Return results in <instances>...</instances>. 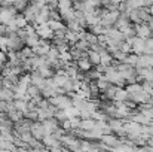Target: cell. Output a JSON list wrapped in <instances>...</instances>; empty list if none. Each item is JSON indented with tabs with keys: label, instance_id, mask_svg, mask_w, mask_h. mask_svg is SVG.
Wrapping results in <instances>:
<instances>
[{
	"label": "cell",
	"instance_id": "cell-14",
	"mask_svg": "<svg viewBox=\"0 0 153 152\" xmlns=\"http://www.w3.org/2000/svg\"><path fill=\"white\" fill-rule=\"evenodd\" d=\"M48 25L55 31V30L64 28V27H65V22H62V19H49V21H48Z\"/></svg>",
	"mask_w": 153,
	"mask_h": 152
},
{
	"label": "cell",
	"instance_id": "cell-1",
	"mask_svg": "<svg viewBox=\"0 0 153 152\" xmlns=\"http://www.w3.org/2000/svg\"><path fill=\"white\" fill-rule=\"evenodd\" d=\"M128 42L132 45V52H135V54H138V55L144 54L146 39H143V37H140V36H135V37H132L131 40H128Z\"/></svg>",
	"mask_w": 153,
	"mask_h": 152
},
{
	"label": "cell",
	"instance_id": "cell-5",
	"mask_svg": "<svg viewBox=\"0 0 153 152\" xmlns=\"http://www.w3.org/2000/svg\"><path fill=\"white\" fill-rule=\"evenodd\" d=\"M135 28H137V36L143 37V39H147L153 34L152 28L149 27L147 22H140V24H135Z\"/></svg>",
	"mask_w": 153,
	"mask_h": 152
},
{
	"label": "cell",
	"instance_id": "cell-11",
	"mask_svg": "<svg viewBox=\"0 0 153 152\" xmlns=\"http://www.w3.org/2000/svg\"><path fill=\"white\" fill-rule=\"evenodd\" d=\"M100 55H101V64L104 66H108V64H111V61H113V55H111V52L107 49H102L100 52Z\"/></svg>",
	"mask_w": 153,
	"mask_h": 152
},
{
	"label": "cell",
	"instance_id": "cell-4",
	"mask_svg": "<svg viewBox=\"0 0 153 152\" xmlns=\"http://www.w3.org/2000/svg\"><path fill=\"white\" fill-rule=\"evenodd\" d=\"M31 134L36 139H39V140H42L46 136V131H45V127H43L42 121H34L33 122V125H31Z\"/></svg>",
	"mask_w": 153,
	"mask_h": 152
},
{
	"label": "cell",
	"instance_id": "cell-20",
	"mask_svg": "<svg viewBox=\"0 0 153 152\" xmlns=\"http://www.w3.org/2000/svg\"><path fill=\"white\" fill-rule=\"evenodd\" d=\"M27 94H28V96H30V97L33 99V97H36L37 94H40V88L31 84V85H30V87L27 88Z\"/></svg>",
	"mask_w": 153,
	"mask_h": 152
},
{
	"label": "cell",
	"instance_id": "cell-7",
	"mask_svg": "<svg viewBox=\"0 0 153 152\" xmlns=\"http://www.w3.org/2000/svg\"><path fill=\"white\" fill-rule=\"evenodd\" d=\"M76 66H77V69H79L80 72H88V70L92 67V64H91V61H89L88 57H83V58L77 60V61H76Z\"/></svg>",
	"mask_w": 153,
	"mask_h": 152
},
{
	"label": "cell",
	"instance_id": "cell-25",
	"mask_svg": "<svg viewBox=\"0 0 153 152\" xmlns=\"http://www.w3.org/2000/svg\"><path fill=\"white\" fill-rule=\"evenodd\" d=\"M100 1H101V6H104V7H107L111 3V0H100Z\"/></svg>",
	"mask_w": 153,
	"mask_h": 152
},
{
	"label": "cell",
	"instance_id": "cell-10",
	"mask_svg": "<svg viewBox=\"0 0 153 152\" xmlns=\"http://www.w3.org/2000/svg\"><path fill=\"white\" fill-rule=\"evenodd\" d=\"M88 58H89V61H91L92 66H97V64L101 63V55L97 51H92V49L88 51Z\"/></svg>",
	"mask_w": 153,
	"mask_h": 152
},
{
	"label": "cell",
	"instance_id": "cell-6",
	"mask_svg": "<svg viewBox=\"0 0 153 152\" xmlns=\"http://www.w3.org/2000/svg\"><path fill=\"white\" fill-rule=\"evenodd\" d=\"M97 125V121L95 119H91V118H85V119H80V124L77 128H82V130H86V131H92Z\"/></svg>",
	"mask_w": 153,
	"mask_h": 152
},
{
	"label": "cell",
	"instance_id": "cell-9",
	"mask_svg": "<svg viewBox=\"0 0 153 152\" xmlns=\"http://www.w3.org/2000/svg\"><path fill=\"white\" fill-rule=\"evenodd\" d=\"M128 99H129V93L126 91V88L119 87V88H117V91H116L114 100H116V101H126Z\"/></svg>",
	"mask_w": 153,
	"mask_h": 152
},
{
	"label": "cell",
	"instance_id": "cell-15",
	"mask_svg": "<svg viewBox=\"0 0 153 152\" xmlns=\"http://www.w3.org/2000/svg\"><path fill=\"white\" fill-rule=\"evenodd\" d=\"M73 46V45H71ZM89 46H91V43L86 40V39H79L76 43H74V48H77V49L80 51H89Z\"/></svg>",
	"mask_w": 153,
	"mask_h": 152
},
{
	"label": "cell",
	"instance_id": "cell-16",
	"mask_svg": "<svg viewBox=\"0 0 153 152\" xmlns=\"http://www.w3.org/2000/svg\"><path fill=\"white\" fill-rule=\"evenodd\" d=\"M138 54H135V52H129L128 55H126V58H125V63H128V64H131V66H137V61H138Z\"/></svg>",
	"mask_w": 153,
	"mask_h": 152
},
{
	"label": "cell",
	"instance_id": "cell-24",
	"mask_svg": "<svg viewBox=\"0 0 153 152\" xmlns=\"http://www.w3.org/2000/svg\"><path fill=\"white\" fill-rule=\"evenodd\" d=\"M61 127H62L65 131H71V130H73V125H71V121H70V118H67L64 122H61Z\"/></svg>",
	"mask_w": 153,
	"mask_h": 152
},
{
	"label": "cell",
	"instance_id": "cell-27",
	"mask_svg": "<svg viewBox=\"0 0 153 152\" xmlns=\"http://www.w3.org/2000/svg\"><path fill=\"white\" fill-rule=\"evenodd\" d=\"M1 1H3V0H0V4H1Z\"/></svg>",
	"mask_w": 153,
	"mask_h": 152
},
{
	"label": "cell",
	"instance_id": "cell-12",
	"mask_svg": "<svg viewBox=\"0 0 153 152\" xmlns=\"http://www.w3.org/2000/svg\"><path fill=\"white\" fill-rule=\"evenodd\" d=\"M123 34H125L126 40H131L132 37H135V36H137V28H135V24L132 22L131 25H128V27L123 30Z\"/></svg>",
	"mask_w": 153,
	"mask_h": 152
},
{
	"label": "cell",
	"instance_id": "cell-8",
	"mask_svg": "<svg viewBox=\"0 0 153 152\" xmlns=\"http://www.w3.org/2000/svg\"><path fill=\"white\" fill-rule=\"evenodd\" d=\"M65 40L68 42V45H74L77 40H79V31H74V30H68L67 28V33H65Z\"/></svg>",
	"mask_w": 153,
	"mask_h": 152
},
{
	"label": "cell",
	"instance_id": "cell-21",
	"mask_svg": "<svg viewBox=\"0 0 153 152\" xmlns=\"http://www.w3.org/2000/svg\"><path fill=\"white\" fill-rule=\"evenodd\" d=\"M24 116L28 118V119H31V121H39V110L37 109L36 110H28V112L24 113Z\"/></svg>",
	"mask_w": 153,
	"mask_h": 152
},
{
	"label": "cell",
	"instance_id": "cell-18",
	"mask_svg": "<svg viewBox=\"0 0 153 152\" xmlns=\"http://www.w3.org/2000/svg\"><path fill=\"white\" fill-rule=\"evenodd\" d=\"M111 55H113V58H116L117 61H125L128 52H125V51H122L120 48H119V49H116L114 52H111Z\"/></svg>",
	"mask_w": 153,
	"mask_h": 152
},
{
	"label": "cell",
	"instance_id": "cell-23",
	"mask_svg": "<svg viewBox=\"0 0 153 152\" xmlns=\"http://www.w3.org/2000/svg\"><path fill=\"white\" fill-rule=\"evenodd\" d=\"M89 43H97L98 42V34L92 33V31H86V37H85Z\"/></svg>",
	"mask_w": 153,
	"mask_h": 152
},
{
	"label": "cell",
	"instance_id": "cell-22",
	"mask_svg": "<svg viewBox=\"0 0 153 152\" xmlns=\"http://www.w3.org/2000/svg\"><path fill=\"white\" fill-rule=\"evenodd\" d=\"M144 54H153V36L146 39V48H144Z\"/></svg>",
	"mask_w": 153,
	"mask_h": 152
},
{
	"label": "cell",
	"instance_id": "cell-28",
	"mask_svg": "<svg viewBox=\"0 0 153 152\" xmlns=\"http://www.w3.org/2000/svg\"><path fill=\"white\" fill-rule=\"evenodd\" d=\"M0 10H1V6H0Z\"/></svg>",
	"mask_w": 153,
	"mask_h": 152
},
{
	"label": "cell",
	"instance_id": "cell-2",
	"mask_svg": "<svg viewBox=\"0 0 153 152\" xmlns=\"http://www.w3.org/2000/svg\"><path fill=\"white\" fill-rule=\"evenodd\" d=\"M42 124H43V127H45L46 134H53V133L61 127V124L58 122V119H56L55 116L48 118V119H43V121H42Z\"/></svg>",
	"mask_w": 153,
	"mask_h": 152
},
{
	"label": "cell",
	"instance_id": "cell-17",
	"mask_svg": "<svg viewBox=\"0 0 153 152\" xmlns=\"http://www.w3.org/2000/svg\"><path fill=\"white\" fill-rule=\"evenodd\" d=\"M73 7V0H59L58 1V10H67Z\"/></svg>",
	"mask_w": 153,
	"mask_h": 152
},
{
	"label": "cell",
	"instance_id": "cell-19",
	"mask_svg": "<svg viewBox=\"0 0 153 152\" xmlns=\"http://www.w3.org/2000/svg\"><path fill=\"white\" fill-rule=\"evenodd\" d=\"M53 116L58 119V122H59V124H61V122H64V121L68 118V116H67V113H65V110H64V109H59V107L56 109V112H55V115H53Z\"/></svg>",
	"mask_w": 153,
	"mask_h": 152
},
{
	"label": "cell",
	"instance_id": "cell-26",
	"mask_svg": "<svg viewBox=\"0 0 153 152\" xmlns=\"http://www.w3.org/2000/svg\"><path fill=\"white\" fill-rule=\"evenodd\" d=\"M149 9H150V13H152V15H153V4H152V6H150V7H149Z\"/></svg>",
	"mask_w": 153,
	"mask_h": 152
},
{
	"label": "cell",
	"instance_id": "cell-3",
	"mask_svg": "<svg viewBox=\"0 0 153 152\" xmlns=\"http://www.w3.org/2000/svg\"><path fill=\"white\" fill-rule=\"evenodd\" d=\"M101 142H104L108 148H117L119 145H120V139L114 134V133H111V134H102L101 139H100Z\"/></svg>",
	"mask_w": 153,
	"mask_h": 152
},
{
	"label": "cell",
	"instance_id": "cell-13",
	"mask_svg": "<svg viewBox=\"0 0 153 152\" xmlns=\"http://www.w3.org/2000/svg\"><path fill=\"white\" fill-rule=\"evenodd\" d=\"M28 4H30V0H15L13 1V6L18 12H24L28 7Z\"/></svg>",
	"mask_w": 153,
	"mask_h": 152
}]
</instances>
